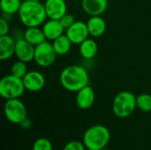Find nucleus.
<instances>
[{
  "label": "nucleus",
  "instance_id": "6ab92c4d",
  "mask_svg": "<svg viewBox=\"0 0 151 150\" xmlns=\"http://www.w3.org/2000/svg\"><path fill=\"white\" fill-rule=\"evenodd\" d=\"M72 42L70 39L66 36V34H63L57 38L56 40L52 41L53 48L57 53V55L64 56L69 53V51L72 49Z\"/></svg>",
  "mask_w": 151,
  "mask_h": 150
},
{
  "label": "nucleus",
  "instance_id": "f3484780",
  "mask_svg": "<svg viewBox=\"0 0 151 150\" xmlns=\"http://www.w3.org/2000/svg\"><path fill=\"white\" fill-rule=\"evenodd\" d=\"M24 39L34 46H36L46 41L42 28H40L39 27H27L24 32Z\"/></svg>",
  "mask_w": 151,
  "mask_h": 150
},
{
  "label": "nucleus",
  "instance_id": "dca6fc26",
  "mask_svg": "<svg viewBox=\"0 0 151 150\" xmlns=\"http://www.w3.org/2000/svg\"><path fill=\"white\" fill-rule=\"evenodd\" d=\"M89 35L93 37L102 36L106 30V22L101 16H91L87 22Z\"/></svg>",
  "mask_w": 151,
  "mask_h": 150
},
{
  "label": "nucleus",
  "instance_id": "39448f33",
  "mask_svg": "<svg viewBox=\"0 0 151 150\" xmlns=\"http://www.w3.org/2000/svg\"><path fill=\"white\" fill-rule=\"evenodd\" d=\"M25 90L22 79L12 74L5 75L0 80V95L6 100L19 98Z\"/></svg>",
  "mask_w": 151,
  "mask_h": 150
},
{
  "label": "nucleus",
  "instance_id": "9b49d317",
  "mask_svg": "<svg viewBox=\"0 0 151 150\" xmlns=\"http://www.w3.org/2000/svg\"><path fill=\"white\" fill-rule=\"evenodd\" d=\"M35 46L29 43L24 38L16 41L15 47V56L18 60L23 61L25 63L31 62L35 57Z\"/></svg>",
  "mask_w": 151,
  "mask_h": 150
},
{
  "label": "nucleus",
  "instance_id": "ddd939ff",
  "mask_svg": "<svg viewBox=\"0 0 151 150\" xmlns=\"http://www.w3.org/2000/svg\"><path fill=\"white\" fill-rule=\"evenodd\" d=\"M65 27L62 26L58 19H50L44 22L42 26V31L46 37V40L54 41L59 36L64 34Z\"/></svg>",
  "mask_w": 151,
  "mask_h": 150
},
{
  "label": "nucleus",
  "instance_id": "1a4fd4ad",
  "mask_svg": "<svg viewBox=\"0 0 151 150\" xmlns=\"http://www.w3.org/2000/svg\"><path fill=\"white\" fill-rule=\"evenodd\" d=\"M44 4L47 18L50 19H60L67 13V4L65 0H46Z\"/></svg>",
  "mask_w": 151,
  "mask_h": 150
},
{
  "label": "nucleus",
  "instance_id": "4468645a",
  "mask_svg": "<svg viewBox=\"0 0 151 150\" xmlns=\"http://www.w3.org/2000/svg\"><path fill=\"white\" fill-rule=\"evenodd\" d=\"M81 7L90 16H100L106 11L108 0H81Z\"/></svg>",
  "mask_w": 151,
  "mask_h": 150
},
{
  "label": "nucleus",
  "instance_id": "393cba45",
  "mask_svg": "<svg viewBox=\"0 0 151 150\" xmlns=\"http://www.w3.org/2000/svg\"><path fill=\"white\" fill-rule=\"evenodd\" d=\"M63 150H86V147L84 143L78 141H72L65 146Z\"/></svg>",
  "mask_w": 151,
  "mask_h": 150
},
{
  "label": "nucleus",
  "instance_id": "5701e85b",
  "mask_svg": "<svg viewBox=\"0 0 151 150\" xmlns=\"http://www.w3.org/2000/svg\"><path fill=\"white\" fill-rule=\"evenodd\" d=\"M51 142L46 138H39L33 145L32 150H52Z\"/></svg>",
  "mask_w": 151,
  "mask_h": 150
},
{
  "label": "nucleus",
  "instance_id": "f03ea898",
  "mask_svg": "<svg viewBox=\"0 0 151 150\" xmlns=\"http://www.w3.org/2000/svg\"><path fill=\"white\" fill-rule=\"evenodd\" d=\"M18 14L20 21L27 27H40L47 18L44 4L30 0L22 2Z\"/></svg>",
  "mask_w": 151,
  "mask_h": 150
},
{
  "label": "nucleus",
  "instance_id": "aec40b11",
  "mask_svg": "<svg viewBox=\"0 0 151 150\" xmlns=\"http://www.w3.org/2000/svg\"><path fill=\"white\" fill-rule=\"evenodd\" d=\"M22 2L20 0H1L0 1V7L1 11L4 13L8 14H14L19 12Z\"/></svg>",
  "mask_w": 151,
  "mask_h": 150
},
{
  "label": "nucleus",
  "instance_id": "7ed1b4c3",
  "mask_svg": "<svg viewBox=\"0 0 151 150\" xmlns=\"http://www.w3.org/2000/svg\"><path fill=\"white\" fill-rule=\"evenodd\" d=\"M111 140L109 129L102 125L90 126L84 133L83 143L88 150H101L104 149Z\"/></svg>",
  "mask_w": 151,
  "mask_h": 150
},
{
  "label": "nucleus",
  "instance_id": "423d86ee",
  "mask_svg": "<svg viewBox=\"0 0 151 150\" xmlns=\"http://www.w3.org/2000/svg\"><path fill=\"white\" fill-rule=\"evenodd\" d=\"M4 112L7 120L12 124L20 125L27 118V108L19 98L6 100L4 107Z\"/></svg>",
  "mask_w": 151,
  "mask_h": 150
},
{
  "label": "nucleus",
  "instance_id": "4be33fe9",
  "mask_svg": "<svg viewBox=\"0 0 151 150\" xmlns=\"http://www.w3.org/2000/svg\"><path fill=\"white\" fill-rule=\"evenodd\" d=\"M27 63L18 60L15 63L12 64V65L11 66V74L23 79V77L27 73Z\"/></svg>",
  "mask_w": 151,
  "mask_h": 150
},
{
  "label": "nucleus",
  "instance_id": "412c9836",
  "mask_svg": "<svg viewBox=\"0 0 151 150\" xmlns=\"http://www.w3.org/2000/svg\"><path fill=\"white\" fill-rule=\"evenodd\" d=\"M136 106L142 111H151V95L142 94L136 96Z\"/></svg>",
  "mask_w": 151,
  "mask_h": 150
},
{
  "label": "nucleus",
  "instance_id": "0eeeda50",
  "mask_svg": "<svg viewBox=\"0 0 151 150\" xmlns=\"http://www.w3.org/2000/svg\"><path fill=\"white\" fill-rule=\"evenodd\" d=\"M57 53L52 43L45 41L35 46L34 61L41 67H49L56 60Z\"/></svg>",
  "mask_w": 151,
  "mask_h": 150
},
{
  "label": "nucleus",
  "instance_id": "6e6552de",
  "mask_svg": "<svg viewBox=\"0 0 151 150\" xmlns=\"http://www.w3.org/2000/svg\"><path fill=\"white\" fill-rule=\"evenodd\" d=\"M65 34L73 44H81L89 35L87 23L81 20L75 21L70 27L65 29Z\"/></svg>",
  "mask_w": 151,
  "mask_h": 150
},
{
  "label": "nucleus",
  "instance_id": "20e7f679",
  "mask_svg": "<svg viewBox=\"0 0 151 150\" xmlns=\"http://www.w3.org/2000/svg\"><path fill=\"white\" fill-rule=\"evenodd\" d=\"M136 107V96L129 91L119 93L112 103V111L114 114L120 118L129 117Z\"/></svg>",
  "mask_w": 151,
  "mask_h": 150
},
{
  "label": "nucleus",
  "instance_id": "bb28decb",
  "mask_svg": "<svg viewBox=\"0 0 151 150\" xmlns=\"http://www.w3.org/2000/svg\"><path fill=\"white\" fill-rule=\"evenodd\" d=\"M30 1H35V2H41V0H30Z\"/></svg>",
  "mask_w": 151,
  "mask_h": 150
},
{
  "label": "nucleus",
  "instance_id": "a878e982",
  "mask_svg": "<svg viewBox=\"0 0 151 150\" xmlns=\"http://www.w3.org/2000/svg\"><path fill=\"white\" fill-rule=\"evenodd\" d=\"M10 32V26L9 22L4 19H0V35H6L9 34Z\"/></svg>",
  "mask_w": 151,
  "mask_h": 150
},
{
  "label": "nucleus",
  "instance_id": "f257e3e1",
  "mask_svg": "<svg viewBox=\"0 0 151 150\" xmlns=\"http://www.w3.org/2000/svg\"><path fill=\"white\" fill-rule=\"evenodd\" d=\"M59 81L65 90L77 93L82 88L89 85V75L83 66L73 65L61 71Z\"/></svg>",
  "mask_w": 151,
  "mask_h": 150
},
{
  "label": "nucleus",
  "instance_id": "2eb2a0df",
  "mask_svg": "<svg viewBox=\"0 0 151 150\" xmlns=\"http://www.w3.org/2000/svg\"><path fill=\"white\" fill-rule=\"evenodd\" d=\"M16 41L9 34L0 35V59L7 60L15 55Z\"/></svg>",
  "mask_w": 151,
  "mask_h": 150
},
{
  "label": "nucleus",
  "instance_id": "b1692460",
  "mask_svg": "<svg viewBox=\"0 0 151 150\" xmlns=\"http://www.w3.org/2000/svg\"><path fill=\"white\" fill-rule=\"evenodd\" d=\"M59 20H60L62 26L65 27V29H67L68 27H70L76 21L74 16H73V14H71V13H66V14H65Z\"/></svg>",
  "mask_w": 151,
  "mask_h": 150
},
{
  "label": "nucleus",
  "instance_id": "cd10ccee",
  "mask_svg": "<svg viewBox=\"0 0 151 150\" xmlns=\"http://www.w3.org/2000/svg\"><path fill=\"white\" fill-rule=\"evenodd\" d=\"M101 150H111V149H105V148H104V149H101Z\"/></svg>",
  "mask_w": 151,
  "mask_h": 150
},
{
  "label": "nucleus",
  "instance_id": "a211bd4d",
  "mask_svg": "<svg viewBox=\"0 0 151 150\" xmlns=\"http://www.w3.org/2000/svg\"><path fill=\"white\" fill-rule=\"evenodd\" d=\"M98 51V45L93 39L88 38L80 44V53L85 59H92Z\"/></svg>",
  "mask_w": 151,
  "mask_h": 150
},
{
  "label": "nucleus",
  "instance_id": "f8f14e48",
  "mask_svg": "<svg viewBox=\"0 0 151 150\" xmlns=\"http://www.w3.org/2000/svg\"><path fill=\"white\" fill-rule=\"evenodd\" d=\"M95 99H96L95 91L91 86L88 85L77 92L76 104L80 109L87 110L93 105Z\"/></svg>",
  "mask_w": 151,
  "mask_h": 150
},
{
  "label": "nucleus",
  "instance_id": "9d476101",
  "mask_svg": "<svg viewBox=\"0 0 151 150\" xmlns=\"http://www.w3.org/2000/svg\"><path fill=\"white\" fill-rule=\"evenodd\" d=\"M26 90L37 92L43 88L45 85L44 75L37 71H28L22 79Z\"/></svg>",
  "mask_w": 151,
  "mask_h": 150
}]
</instances>
